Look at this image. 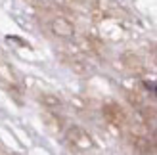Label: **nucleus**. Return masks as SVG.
<instances>
[{
	"mask_svg": "<svg viewBox=\"0 0 157 155\" xmlns=\"http://www.w3.org/2000/svg\"><path fill=\"white\" fill-rule=\"evenodd\" d=\"M48 31L56 38H73L75 36V25L65 15H52L48 19Z\"/></svg>",
	"mask_w": 157,
	"mask_h": 155,
	"instance_id": "nucleus-1",
	"label": "nucleus"
},
{
	"mask_svg": "<svg viewBox=\"0 0 157 155\" xmlns=\"http://www.w3.org/2000/svg\"><path fill=\"white\" fill-rule=\"evenodd\" d=\"M69 138H71V142L77 146V148H81V149L92 148V140L88 138V134H86V132H82L81 128H73L71 134H69Z\"/></svg>",
	"mask_w": 157,
	"mask_h": 155,
	"instance_id": "nucleus-2",
	"label": "nucleus"
}]
</instances>
